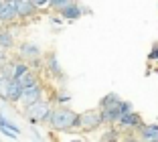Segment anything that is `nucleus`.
Segmentation results:
<instances>
[{
	"label": "nucleus",
	"instance_id": "25",
	"mask_svg": "<svg viewBox=\"0 0 158 142\" xmlns=\"http://www.w3.org/2000/svg\"><path fill=\"white\" fill-rule=\"evenodd\" d=\"M156 63H158V61H156Z\"/></svg>",
	"mask_w": 158,
	"mask_h": 142
},
{
	"label": "nucleus",
	"instance_id": "2",
	"mask_svg": "<svg viewBox=\"0 0 158 142\" xmlns=\"http://www.w3.org/2000/svg\"><path fill=\"white\" fill-rule=\"evenodd\" d=\"M47 124L55 132H71L77 128V112H73L67 105H53L51 118Z\"/></svg>",
	"mask_w": 158,
	"mask_h": 142
},
{
	"label": "nucleus",
	"instance_id": "11",
	"mask_svg": "<svg viewBox=\"0 0 158 142\" xmlns=\"http://www.w3.org/2000/svg\"><path fill=\"white\" fill-rule=\"evenodd\" d=\"M19 55L23 57L24 61H37L39 57H41V49H39L35 43H23V45L19 47Z\"/></svg>",
	"mask_w": 158,
	"mask_h": 142
},
{
	"label": "nucleus",
	"instance_id": "15",
	"mask_svg": "<svg viewBox=\"0 0 158 142\" xmlns=\"http://www.w3.org/2000/svg\"><path fill=\"white\" fill-rule=\"evenodd\" d=\"M28 69H31V65H28V63H24V61H20V59L19 61L14 59V63H12V77H10V79H12V81H19Z\"/></svg>",
	"mask_w": 158,
	"mask_h": 142
},
{
	"label": "nucleus",
	"instance_id": "7",
	"mask_svg": "<svg viewBox=\"0 0 158 142\" xmlns=\"http://www.w3.org/2000/svg\"><path fill=\"white\" fill-rule=\"evenodd\" d=\"M134 136L140 142H158V124H144Z\"/></svg>",
	"mask_w": 158,
	"mask_h": 142
},
{
	"label": "nucleus",
	"instance_id": "9",
	"mask_svg": "<svg viewBox=\"0 0 158 142\" xmlns=\"http://www.w3.org/2000/svg\"><path fill=\"white\" fill-rule=\"evenodd\" d=\"M59 14H61L63 20H77V19H81V16L85 14V10L81 8L79 2H71L69 0V4H67L63 10H59Z\"/></svg>",
	"mask_w": 158,
	"mask_h": 142
},
{
	"label": "nucleus",
	"instance_id": "6",
	"mask_svg": "<svg viewBox=\"0 0 158 142\" xmlns=\"http://www.w3.org/2000/svg\"><path fill=\"white\" fill-rule=\"evenodd\" d=\"M43 96H45V87H43V83H37V85H33V87L23 89L19 104L23 105V108H28V105H33V104H37V101L45 100Z\"/></svg>",
	"mask_w": 158,
	"mask_h": 142
},
{
	"label": "nucleus",
	"instance_id": "4",
	"mask_svg": "<svg viewBox=\"0 0 158 142\" xmlns=\"http://www.w3.org/2000/svg\"><path fill=\"white\" fill-rule=\"evenodd\" d=\"M103 122H102V114L99 110H85L81 114H77V128L75 130H81V132H93V130L102 128Z\"/></svg>",
	"mask_w": 158,
	"mask_h": 142
},
{
	"label": "nucleus",
	"instance_id": "14",
	"mask_svg": "<svg viewBox=\"0 0 158 142\" xmlns=\"http://www.w3.org/2000/svg\"><path fill=\"white\" fill-rule=\"evenodd\" d=\"M12 47H14L12 32L6 31V28H2V31H0V51H2V53H6V51H10Z\"/></svg>",
	"mask_w": 158,
	"mask_h": 142
},
{
	"label": "nucleus",
	"instance_id": "1",
	"mask_svg": "<svg viewBox=\"0 0 158 142\" xmlns=\"http://www.w3.org/2000/svg\"><path fill=\"white\" fill-rule=\"evenodd\" d=\"M98 110L102 114L103 124H116L122 116H126L128 112H134V108L130 101H124L118 93H107L106 97H102Z\"/></svg>",
	"mask_w": 158,
	"mask_h": 142
},
{
	"label": "nucleus",
	"instance_id": "24",
	"mask_svg": "<svg viewBox=\"0 0 158 142\" xmlns=\"http://www.w3.org/2000/svg\"><path fill=\"white\" fill-rule=\"evenodd\" d=\"M83 142H89V140H83Z\"/></svg>",
	"mask_w": 158,
	"mask_h": 142
},
{
	"label": "nucleus",
	"instance_id": "20",
	"mask_svg": "<svg viewBox=\"0 0 158 142\" xmlns=\"http://www.w3.org/2000/svg\"><path fill=\"white\" fill-rule=\"evenodd\" d=\"M69 101H71L69 93H57V96L53 97V104H55V105H67Z\"/></svg>",
	"mask_w": 158,
	"mask_h": 142
},
{
	"label": "nucleus",
	"instance_id": "19",
	"mask_svg": "<svg viewBox=\"0 0 158 142\" xmlns=\"http://www.w3.org/2000/svg\"><path fill=\"white\" fill-rule=\"evenodd\" d=\"M8 83H10L8 77L0 75V100H4V101H6V96H8Z\"/></svg>",
	"mask_w": 158,
	"mask_h": 142
},
{
	"label": "nucleus",
	"instance_id": "17",
	"mask_svg": "<svg viewBox=\"0 0 158 142\" xmlns=\"http://www.w3.org/2000/svg\"><path fill=\"white\" fill-rule=\"evenodd\" d=\"M45 67L49 69V71H51L53 75H59V77L63 75V71H61V65H59V61H57V57L53 55V53H51L49 57H47V63H45Z\"/></svg>",
	"mask_w": 158,
	"mask_h": 142
},
{
	"label": "nucleus",
	"instance_id": "5",
	"mask_svg": "<svg viewBox=\"0 0 158 142\" xmlns=\"http://www.w3.org/2000/svg\"><path fill=\"white\" fill-rule=\"evenodd\" d=\"M118 130H124V132H128V136L130 134H136L142 126H144V120H142V116L138 114V112H128L126 116H122L120 120L116 122Z\"/></svg>",
	"mask_w": 158,
	"mask_h": 142
},
{
	"label": "nucleus",
	"instance_id": "16",
	"mask_svg": "<svg viewBox=\"0 0 158 142\" xmlns=\"http://www.w3.org/2000/svg\"><path fill=\"white\" fill-rule=\"evenodd\" d=\"M0 130H6V132L14 134V136H19V134H20V128H19V126H16V124H12L8 118H4L2 114H0Z\"/></svg>",
	"mask_w": 158,
	"mask_h": 142
},
{
	"label": "nucleus",
	"instance_id": "22",
	"mask_svg": "<svg viewBox=\"0 0 158 142\" xmlns=\"http://www.w3.org/2000/svg\"><path fill=\"white\" fill-rule=\"evenodd\" d=\"M120 142H140V140H138V138L134 136V134H130V136H124V138H122Z\"/></svg>",
	"mask_w": 158,
	"mask_h": 142
},
{
	"label": "nucleus",
	"instance_id": "3",
	"mask_svg": "<svg viewBox=\"0 0 158 142\" xmlns=\"http://www.w3.org/2000/svg\"><path fill=\"white\" fill-rule=\"evenodd\" d=\"M51 112H53V101H47V100H41L37 104L24 108V116L33 124H47L49 118H51Z\"/></svg>",
	"mask_w": 158,
	"mask_h": 142
},
{
	"label": "nucleus",
	"instance_id": "13",
	"mask_svg": "<svg viewBox=\"0 0 158 142\" xmlns=\"http://www.w3.org/2000/svg\"><path fill=\"white\" fill-rule=\"evenodd\" d=\"M20 93H23V87H20L16 81H12V79H10V83H8V96H6V101H8V104H19V100H20Z\"/></svg>",
	"mask_w": 158,
	"mask_h": 142
},
{
	"label": "nucleus",
	"instance_id": "12",
	"mask_svg": "<svg viewBox=\"0 0 158 142\" xmlns=\"http://www.w3.org/2000/svg\"><path fill=\"white\" fill-rule=\"evenodd\" d=\"M16 83H19L23 89H27V87H33V85H37V83H41V79H39V73H37V71L28 69V71H27V73H24Z\"/></svg>",
	"mask_w": 158,
	"mask_h": 142
},
{
	"label": "nucleus",
	"instance_id": "18",
	"mask_svg": "<svg viewBox=\"0 0 158 142\" xmlns=\"http://www.w3.org/2000/svg\"><path fill=\"white\" fill-rule=\"evenodd\" d=\"M102 140H103V142H120V140H122V132H120L118 128H110V130H107V132L102 136Z\"/></svg>",
	"mask_w": 158,
	"mask_h": 142
},
{
	"label": "nucleus",
	"instance_id": "8",
	"mask_svg": "<svg viewBox=\"0 0 158 142\" xmlns=\"http://www.w3.org/2000/svg\"><path fill=\"white\" fill-rule=\"evenodd\" d=\"M16 20V8L14 2L0 0V24H12Z\"/></svg>",
	"mask_w": 158,
	"mask_h": 142
},
{
	"label": "nucleus",
	"instance_id": "21",
	"mask_svg": "<svg viewBox=\"0 0 158 142\" xmlns=\"http://www.w3.org/2000/svg\"><path fill=\"white\" fill-rule=\"evenodd\" d=\"M148 61H154V63L158 61V43L152 47V49H150V53H148Z\"/></svg>",
	"mask_w": 158,
	"mask_h": 142
},
{
	"label": "nucleus",
	"instance_id": "23",
	"mask_svg": "<svg viewBox=\"0 0 158 142\" xmlns=\"http://www.w3.org/2000/svg\"><path fill=\"white\" fill-rule=\"evenodd\" d=\"M71 142H81V140H71Z\"/></svg>",
	"mask_w": 158,
	"mask_h": 142
},
{
	"label": "nucleus",
	"instance_id": "10",
	"mask_svg": "<svg viewBox=\"0 0 158 142\" xmlns=\"http://www.w3.org/2000/svg\"><path fill=\"white\" fill-rule=\"evenodd\" d=\"M14 8H16V19H31L33 14H37L33 0H16Z\"/></svg>",
	"mask_w": 158,
	"mask_h": 142
}]
</instances>
